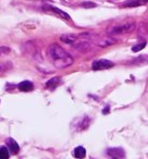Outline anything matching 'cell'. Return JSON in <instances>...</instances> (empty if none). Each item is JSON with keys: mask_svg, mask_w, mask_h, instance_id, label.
Segmentation results:
<instances>
[{"mask_svg": "<svg viewBox=\"0 0 148 159\" xmlns=\"http://www.w3.org/2000/svg\"><path fill=\"white\" fill-rule=\"evenodd\" d=\"M47 53H48V57L51 60L52 64L58 69L68 68V66H70L74 62V60L70 56V53L66 52L59 45L53 44L51 46H49Z\"/></svg>", "mask_w": 148, "mask_h": 159, "instance_id": "1", "label": "cell"}, {"mask_svg": "<svg viewBox=\"0 0 148 159\" xmlns=\"http://www.w3.org/2000/svg\"><path fill=\"white\" fill-rule=\"evenodd\" d=\"M135 24L134 22H125L121 23V24H117L114 26H111L107 30V33L110 36H117V35H123V34H128L134 30Z\"/></svg>", "mask_w": 148, "mask_h": 159, "instance_id": "2", "label": "cell"}, {"mask_svg": "<svg viewBox=\"0 0 148 159\" xmlns=\"http://www.w3.org/2000/svg\"><path fill=\"white\" fill-rule=\"evenodd\" d=\"M114 66L112 61L110 60H106V59H100L97 60L93 63V70L95 71H99V70H106V69H110Z\"/></svg>", "mask_w": 148, "mask_h": 159, "instance_id": "3", "label": "cell"}, {"mask_svg": "<svg viewBox=\"0 0 148 159\" xmlns=\"http://www.w3.org/2000/svg\"><path fill=\"white\" fill-rule=\"evenodd\" d=\"M107 154L111 157V158H123L125 156V152L122 149L121 147H117V148H109L107 150Z\"/></svg>", "mask_w": 148, "mask_h": 159, "instance_id": "4", "label": "cell"}, {"mask_svg": "<svg viewBox=\"0 0 148 159\" xmlns=\"http://www.w3.org/2000/svg\"><path fill=\"white\" fill-rule=\"evenodd\" d=\"M6 143H7L8 148H9V150L12 152V154H14V155L18 154L19 150H20V146H19V144L16 143L13 139H8Z\"/></svg>", "mask_w": 148, "mask_h": 159, "instance_id": "5", "label": "cell"}, {"mask_svg": "<svg viewBox=\"0 0 148 159\" xmlns=\"http://www.w3.org/2000/svg\"><path fill=\"white\" fill-rule=\"evenodd\" d=\"M115 39H113L112 37H105V38H97L96 40V44L99 47H107L110 46V45L114 44Z\"/></svg>", "mask_w": 148, "mask_h": 159, "instance_id": "6", "label": "cell"}, {"mask_svg": "<svg viewBox=\"0 0 148 159\" xmlns=\"http://www.w3.org/2000/svg\"><path fill=\"white\" fill-rule=\"evenodd\" d=\"M18 89L21 92H32L34 89V85L29 81H23L18 85Z\"/></svg>", "mask_w": 148, "mask_h": 159, "instance_id": "7", "label": "cell"}, {"mask_svg": "<svg viewBox=\"0 0 148 159\" xmlns=\"http://www.w3.org/2000/svg\"><path fill=\"white\" fill-rule=\"evenodd\" d=\"M44 9L51 10V11H52V12H55V13L59 14V16H61V18L65 19V20H68V21H70V20H71L70 16H69L68 13H65V12L61 11V10H60V9H58V8H56V7H51V6H47V7H44Z\"/></svg>", "mask_w": 148, "mask_h": 159, "instance_id": "8", "label": "cell"}, {"mask_svg": "<svg viewBox=\"0 0 148 159\" xmlns=\"http://www.w3.org/2000/svg\"><path fill=\"white\" fill-rule=\"evenodd\" d=\"M73 156L76 157V158H84L86 156V150L82 146H78L73 150Z\"/></svg>", "mask_w": 148, "mask_h": 159, "instance_id": "9", "label": "cell"}, {"mask_svg": "<svg viewBox=\"0 0 148 159\" xmlns=\"http://www.w3.org/2000/svg\"><path fill=\"white\" fill-rule=\"evenodd\" d=\"M148 2V0H133V1H128L125 3V7H138V6L146 5Z\"/></svg>", "mask_w": 148, "mask_h": 159, "instance_id": "10", "label": "cell"}, {"mask_svg": "<svg viewBox=\"0 0 148 159\" xmlns=\"http://www.w3.org/2000/svg\"><path fill=\"white\" fill-rule=\"evenodd\" d=\"M60 82H61V79H60V77H53V79H51L50 81L47 82L46 86L49 87V89H55L58 84H60Z\"/></svg>", "mask_w": 148, "mask_h": 159, "instance_id": "11", "label": "cell"}, {"mask_svg": "<svg viewBox=\"0 0 148 159\" xmlns=\"http://www.w3.org/2000/svg\"><path fill=\"white\" fill-rule=\"evenodd\" d=\"M9 157H10L9 148L5 147V146H1L0 147V159H8Z\"/></svg>", "mask_w": 148, "mask_h": 159, "instance_id": "12", "label": "cell"}, {"mask_svg": "<svg viewBox=\"0 0 148 159\" xmlns=\"http://www.w3.org/2000/svg\"><path fill=\"white\" fill-rule=\"evenodd\" d=\"M145 46H146V42L144 40L143 43H139V44H137V45H135V46H133L132 47V50L134 51V52H137V51H139V50H141V49L145 48Z\"/></svg>", "mask_w": 148, "mask_h": 159, "instance_id": "13", "label": "cell"}, {"mask_svg": "<svg viewBox=\"0 0 148 159\" xmlns=\"http://www.w3.org/2000/svg\"><path fill=\"white\" fill-rule=\"evenodd\" d=\"M82 7H84V8H95V7H97V5H96V3H93V2H84L82 5Z\"/></svg>", "mask_w": 148, "mask_h": 159, "instance_id": "14", "label": "cell"}, {"mask_svg": "<svg viewBox=\"0 0 148 159\" xmlns=\"http://www.w3.org/2000/svg\"><path fill=\"white\" fill-rule=\"evenodd\" d=\"M10 62H7V63H0V71H6L7 69H10L9 66L7 68V64H9Z\"/></svg>", "mask_w": 148, "mask_h": 159, "instance_id": "15", "label": "cell"}, {"mask_svg": "<svg viewBox=\"0 0 148 159\" xmlns=\"http://www.w3.org/2000/svg\"><path fill=\"white\" fill-rule=\"evenodd\" d=\"M109 110H110V109H109V107H107V108H105L104 110H102V113H105V115H106V113L109 112Z\"/></svg>", "mask_w": 148, "mask_h": 159, "instance_id": "16", "label": "cell"}]
</instances>
